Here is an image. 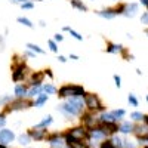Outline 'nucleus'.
<instances>
[{"mask_svg":"<svg viewBox=\"0 0 148 148\" xmlns=\"http://www.w3.org/2000/svg\"><path fill=\"white\" fill-rule=\"evenodd\" d=\"M0 148H6V147H5V145H2V144H0Z\"/></svg>","mask_w":148,"mask_h":148,"instance_id":"51","label":"nucleus"},{"mask_svg":"<svg viewBox=\"0 0 148 148\" xmlns=\"http://www.w3.org/2000/svg\"><path fill=\"white\" fill-rule=\"evenodd\" d=\"M42 89H43V92L47 93V95H55V93H58V89L55 88L52 83H43Z\"/></svg>","mask_w":148,"mask_h":148,"instance_id":"20","label":"nucleus"},{"mask_svg":"<svg viewBox=\"0 0 148 148\" xmlns=\"http://www.w3.org/2000/svg\"><path fill=\"white\" fill-rule=\"evenodd\" d=\"M111 113L114 114V117L117 119V120H121L123 117H125V114H126V111L123 110V108H120V110H113Z\"/></svg>","mask_w":148,"mask_h":148,"instance_id":"30","label":"nucleus"},{"mask_svg":"<svg viewBox=\"0 0 148 148\" xmlns=\"http://www.w3.org/2000/svg\"><path fill=\"white\" fill-rule=\"evenodd\" d=\"M47 46H49V51H51V52H53V53L58 52V43L53 39H49L47 40Z\"/></svg>","mask_w":148,"mask_h":148,"instance_id":"29","label":"nucleus"},{"mask_svg":"<svg viewBox=\"0 0 148 148\" xmlns=\"http://www.w3.org/2000/svg\"><path fill=\"white\" fill-rule=\"evenodd\" d=\"M67 135H70L71 138H76V139H84L86 136H88V132H86L83 127H74Z\"/></svg>","mask_w":148,"mask_h":148,"instance_id":"14","label":"nucleus"},{"mask_svg":"<svg viewBox=\"0 0 148 148\" xmlns=\"http://www.w3.org/2000/svg\"><path fill=\"white\" fill-rule=\"evenodd\" d=\"M27 49L33 51L37 55H45V49H42L39 45H36V43H27Z\"/></svg>","mask_w":148,"mask_h":148,"instance_id":"23","label":"nucleus"},{"mask_svg":"<svg viewBox=\"0 0 148 148\" xmlns=\"http://www.w3.org/2000/svg\"><path fill=\"white\" fill-rule=\"evenodd\" d=\"M5 123H6V120H5V116L2 114V116H0V127H3Z\"/></svg>","mask_w":148,"mask_h":148,"instance_id":"43","label":"nucleus"},{"mask_svg":"<svg viewBox=\"0 0 148 148\" xmlns=\"http://www.w3.org/2000/svg\"><path fill=\"white\" fill-rule=\"evenodd\" d=\"M15 139V133L9 130V129H2L0 130V144L2 145H6L9 142H12Z\"/></svg>","mask_w":148,"mask_h":148,"instance_id":"11","label":"nucleus"},{"mask_svg":"<svg viewBox=\"0 0 148 148\" xmlns=\"http://www.w3.org/2000/svg\"><path fill=\"white\" fill-rule=\"evenodd\" d=\"M12 99H14V98H12L10 95H5V96L0 98V105H5V107H6V105H8V104H9Z\"/></svg>","mask_w":148,"mask_h":148,"instance_id":"33","label":"nucleus"},{"mask_svg":"<svg viewBox=\"0 0 148 148\" xmlns=\"http://www.w3.org/2000/svg\"><path fill=\"white\" fill-rule=\"evenodd\" d=\"M19 6H21V9H24V10H31V9L34 8V2L28 0V2H24V3H21Z\"/></svg>","mask_w":148,"mask_h":148,"instance_id":"32","label":"nucleus"},{"mask_svg":"<svg viewBox=\"0 0 148 148\" xmlns=\"http://www.w3.org/2000/svg\"><path fill=\"white\" fill-rule=\"evenodd\" d=\"M147 101H148V95H147Z\"/></svg>","mask_w":148,"mask_h":148,"instance_id":"53","label":"nucleus"},{"mask_svg":"<svg viewBox=\"0 0 148 148\" xmlns=\"http://www.w3.org/2000/svg\"><path fill=\"white\" fill-rule=\"evenodd\" d=\"M95 14L98 16H101L104 19H113L117 16V12H116V8H105V9H101V10H96Z\"/></svg>","mask_w":148,"mask_h":148,"instance_id":"10","label":"nucleus"},{"mask_svg":"<svg viewBox=\"0 0 148 148\" xmlns=\"http://www.w3.org/2000/svg\"><path fill=\"white\" fill-rule=\"evenodd\" d=\"M47 99H49V95L45 93V92H42V93L34 99V107H36V108H42V107L47 102Z\"/></svg>","mask_w":148,"mask_h":148,"instance_id":"16","label":"nucleus"},{"mask_svg":"<svg viewBox=\"0 0 148 148\" xmlns=\"http://www.w3.org/2000/svg\"><path fill=\"white\" fill-rule=\"evenodd\" d=\"M127 101H129V104L132 107H138L139 105V101H138V98H136V95H135V93H129L127 95Z\"/></svg>","mask_w":148,"mask_h":148,"instance_id":"27","label":"nucleus"},{"mask_svg":"<svg viewBox=\"0 0 148 148\" xmlns=\"http://www.w3.org/2000/svg\"><path fill=\"white\" fill-rule=\"evenodd\" d=\"M6 111L10 113V111H16V110H25V108H30V107H34V102H31L28 98H15L12 99L8 105H6Z\"/></svg>","mask_w":148,"mask_h":148,"instance_id":"5","label":"nucleus"},{"mask_svg":"<svg viewBox=\"0 0 148 148\" xmlns=\"http://www.w3.org/2000/svg\"><path fill=\"white\" fill-rule=\"evenodd\" d=\"M56 59L59 61L61 64H65V62H67V58H65L64 55H58V58H56Z\"/></svg>","mask_w":148,"mask_h":148,"instance_id":"41","label":"nucleus"},{"mask_svg":"<svg viewBox=\"0 0 148 148\" xmlns=\"http://www.w3.org/2000/svg\"><path fill=\"white\" fill-rule=\"evenodd\" d=\"M141 22L144 24V25H148V10L141 15Z\"/></svg>","mask_w":148,"mask_h":148,"instance_id":"36","label":"nucleus"},{"mask_svg":"<svg viewBox=\"0 0 148 148\" xmlns=\"http://www.w3.org/2000/svg\"><path fill=\"white\" fill-rule=\"evenodd\" d=\"M139 12V5L130 2V3H125V10H123V16L126 18H135L136 14Z\"/></svg>","mask_w":148,"mask_h":148,"instance_id":"7","label":"nucleus"},{"mask_svg":"<svg viewBox=\"0 0 148 148\" xmlns=\"http://www.w3.org/2000/svg\"><path fill=\"white\" fill-rule=\"evenodd\" d=\"M139 3H141V5H144V6L147 8V6H148V0H139Z\"/></svg>","mask_w":148,"mask_h":148,"instance_id":"44","label":"nucleus"},{"mask_svg":"<svg viewBox=\"0 0 148 148\" xmlns=\"http://www.w3.org/2000/svg\"><path fill=\"white\" fill-rule=\"evenodd\" d=\"M12 80L15 83L22 82L28 76V67L25 64V55H22L21 58L18 55H14V64H12Z\"/></svg>","mask_w":148,"mask_h":148,"instance_id":"2","label":"nucleus"},{"mask_svg":"<svg viewBox=\"0 0 148 148\" xmlns=\"http://www.w3.org/2000/svg\"><path fill=\"white\" fill-rule=\"evenodd\" d=\"M130 119H132L133 121H144L145 114L139 113V111H133V113H130Z\"/></svg>","mask_w":148,"mask_h":148,"instance_id":"25","label":"nucleus"},{"mask_svg":"<svg viewBox=\"0 0 148 148\" xmlns=\"http://www.w3.org/2000/svg\"><path fill=\"white\" fill-rule=\"evenodd\" d=\"M135 129V125L132 121H121L120 126H119V132L121 133H129V132H133Z\"/></svg>","mask_w":148,"mask_h":148,"instance_id":"17","label":"nucleus"},{"mask_svg":"<svg viewBox=\"0 0 148 148\" xmlns=\"http://www.w3.org/2000/svg\"><path fill=\"white\" fill-rule=\"evenodd\" d=\"M39 25H40L42 28H45V27H46V22H45V21H39Z\"/></svg>","mask_w":148,"mask_h":148,"instance_id":"45","label":"nucleus"},{"mask_svg":"<svg viewBox=\"0 0 148 148\" xmlns=\"http://www.w3.org/2000/svg\"><path fill=\"white\" fill-rule=\"evenodd\" d=\"M68 30H70V27H68V25H65V27H62V31H67V33H68Z\"/></svg>","mask_w":148,"mask_h":148,"instance_id":"46","label":"nucleus"},{"mask_svg":"<svg viewBox=\"0 0 148 148\" xmlns=\"http://www.w3.org/2000/svg\"><path fill=\"white\" fill-rule=\"evenodd\" d=\"M16 21H18L19 24H22L24 27H27V28H33V27H34L33 21H31V19H28L27 16H18V18H16Z\"/></svg>","mask_w":148,"mask_h":148,"instance_id":"24","label":"nucleus"},{"mask_svg":"<svg viewBox=\"0 0 148 148\" xmlns=\"http://www.w3.org/2000/svg\"><path fill=\"white\" fill-rule=\"evenodd\" d=\"M70 5H71V8L77 9L80 12H88V6L83 3V0H70Z\"/></svg>","mask_w":148,"mask_h":148,"instance_id":"19","label":"nucleus"},{"mask_svg":"<svg viewBox=\"0 0 148 148\" xmlns=\"http://www.w3.org/2000/svg\"><path fill=\"white\" fill-rule=\"evenodd\" d=\"M145 34H147V36H148V28H145Z\"/></svg>","mask_w":148,"mask_h":148,"instance_id":"50","label":"nucleus"},{"mask_svg":"<svg viewBox=\"0 0 148 148\" xmlns=\"http://www.w3.org/2000/svg\"><path fill=\"white\" fill-rule=\"evenodd\" d=\"M68 33H70V36L73 37V39H76L77 42H83V36H82V34H80L79 31H76V30H73V28L70 27Z\"/></svg>","mask_w":148,"mask_h":148,"instance_id":"28","label":"nucleus"},{"mask_svg":"<svg viewBox=\"0 0 148 148\" xmlns=\"http://www.w3.org/2000/svg\"><path fill=\"white\" fill-rule=\"evenodd\" d=\"M45 74H46V77H49L51 80L53 79V73H52V70H51V68H46V70H45Z\"/></svg>","mask_w":148,"mask_h":148,"instance_id":"39","label":"nucleus"},{"mask_svg":"<svg viewBox=\"0 0 148 148\" xmlns=\"http://www.w3.org/2000/svg\"><path fill=\"white\" fill-rule=\"evenodd\" d=\"M123 49H125V46H123V45L113 43V42H107L105 52H107V53H111V55H120Z\"/></svg>","mask_w":148,"mask_h":148,"instance_id":"12","label":"nucleus"},{"mask_svg":"<svg viewBox=\"0 0 148 148\" xmlns=\"http://www.w3.org/2000/svg\"><path fill=\"white\" fill-rule=\"evenodd\" d=\"M53 121V119H52V116H46L40 123H37V125L34 126V129H45L46 126H49V125H51V123Z\"/></svg>","mask_w":148,"mask_h":148,"instance_id":"21","label":"nucleus"},{"mask_svg":"<svg viewBox=\"0 0 148 148\" xmlns=\"http://www.w3.org/2000/svg\"><path fill=\"white\" fill-rule=\"evenodd\" d=\"M18 141H19V144H21V145H28V144H30V141H31L30 133H22L21 136L18 138Z\"/></svg>","mask_w":148,"mask_h":148,"instance_id":"26","label":"nucleus"},{"mask_svg":"<svg viewBox=\"0 0 148 148\" xmlns=\"http://www.w3.org/2000/svg\"><path fill=\"white\" fill-rule=\"evenodd\" d=\"M24 55L28 56V58H36V55H37V53H34L33 51H30V49H27V51H24Z\"/></svg>","mask_w":148,"mask_h":148,"instance_id":"37","label":"nucleus"},{"mask_svg":"<svg viewBox=\"0 0 148 148\" xmlns=\"http://www.w3.org/2000/svg\"><path fill=\"white\" fill-rule=\"evenodd\" d=\"M70 59H73V61H79L80 58H79V55H76V53H70V56H68Z\"/></svg>","mask_w":148,"mask_h":148,"instance_id":"42","label":"nucleus"},{"mask_svg":"<svg viewBox=\"0 0 148 148\" xmlns=\"http://www.w3.org/2000/svg\"><path fill=\"white\" fill-rule=\"evenodd\" d=\"M30 136L33 139H36V141H40V139H43L46 136V129H33L30 132Z\"/></svg>","mask_w":148,"mask_h":148,"instance_id":"18","label":"nucleus"},{"mask_svg":"<svg viewBox=\"0 0 148 148\" xmlns=\"http://www.w3.org/2000/svg\"><path fill=\"white\" fill-rule=\"evenodd\" d=\"M53 40H55L56 43L64 42V34H62V33H56V34H53Z\"/></svg>","mask_w":148,"mask_h":148,"instance_id":"34","label":"nucleus"},{"mask_svg":"<svg viewBox=\"0 0 148 148\" xmlns=\"http://www.w3.org/2000/svg\"><path fill=\"white\" fill-rule=\"evenodd\" d=\"M28 89H30L28 84H21V83H18V84L15 86L14 93H15L16 98H28Z\"/></svg>","mask_w":148,"mask_h":148,"instance_id":"13","label":"nucleus"},{"mask_svg":"<svg viewBox=\"0 0 148 148\" xmlns=\"http://www.w3.org/2000/svg\"><path fill=\"white\" fill-rule=\"evenodd\" d=\"M99 126L102 127V130L110 135V133H116L119 130V126L116 125V123H99Z\"/></svg>","mask_w":148,"mask_h":148,"instance_id":"15","label":"nucleus"},{"mask_svg":"<svg viewBox=\"0 0 148 148\" xmlns=\"http://www.w3.org/2000/svg\"><path fill=\"white\" fill-rule=\"evenodd\" d=\"M84 108H86L84 98H67V101L58 107L61 113H64L65 116H73V117L82 116Z\"/></svg>","mask_w":148,"mask_h":148,"instance_id":"1","label":"nucleus"},{"mask_svg":"<svg viewBox=\"0 0 148 148\" xmlns=\"http://www.w3.org/2000/svg\"><path fill=\"white\" fill-rule=\"evenodd\" d=\"M114 2H120V0H114Z\"/></svg>","mask_w":148,"mask_h":148,"instance_id":"52","label":"nucleus"},{"mask_svg":"<svg viewBox=\"0 0 148 148\" xmlns=\"http://www.w3.org/2000/svg\"><path fill=\"white\" fill-rule=\"evenodd\" d=\"M84 104L90 113H98V111H104V104L101 101V98L96 93H86L84 95Z\"/></svg>","mask_w":148,"mask_h":148,"instance_id":"4","label":"nucleus"},{"mask_svg":"<svg viewBox=\"0 0 148 148\" xmlns=\"http://www.w3.org/2000/svg\"><path fill=\"white\" fill-rule=\"evenodd\" d=\"M31 2H43V0H31Z\"/></svg>","mask_w":148,"mask_h":148,"instance_id":"49","label":"nucleus"},{"mask_svg":"<svg viewBox=\"0 0 148 148\" xmlns=\"http://www.w3.org/2000/svg\"><path fill=\"white\" fill-rule=\"evenodd\" d=\"M65 142L70 148H89L88 142H83V139H76V138H71L70 135L65 136Z\"/></svg>","mask_w":148,"mask_h":148,"instance_id":"8","label":"nucleus"},{"mask_svg":"<svg viewBox=\"0 0 148 148\" xmlns=\"http://www.w3.org/2000/svg\"><path fill=\"white\" fill-rule=\"evenodd\" d=\"M42 92H43L42 86H31V88L28 89V98H37Z\"/></svg>","mask_w":148,"mask_h":148,"instance_id":"22","label":"nucleus"},{"mask_svg":"<svg viewBox=\"0 0 148 148\" xmlns=\"http://www.w3.org/2000/svg\"><path fill=\"white\" fill-rule=\"evenodd\" d=\"M147 10H148V6H147Z\"/></svg>","mask_w":148,"mask_h":148,"instance_id":"54","label":"nucleus"},{"mask_svg":"<svg viewBox=\"0 0 148 148\" xmlns=\"http://www.w3.org/2000/svg\"><path fill=\"white\" fill-rule=\"evenodd\" d=\"M68 148H70V147H68Z\"/></svg>","mask_w":148,"mask_h":148,"instance_id":"55","label":"nucleus"},{"mask_svg":"<svg viewBox=\"0 0 148 148\" xmlns=\"http://www.w3.org/2000/svg\"><path fill=\"white\" fill-rule=\"evenodd\" d=\"M88 93L84 90L82 84H64L58 89V96L59 98H84V95Z\"/></svg>","mask_w":148,"mask_h":148,"instance_id":"3","label":"nucleus"},{"mask_svg":"<svg viewBox=\"0 0 148 148\" xmlns=\"http://www.w3.org/2000/svg\"><path fill=\"white\" fill-rule=\"evenodd\" d=\"M3 49H5V37L0 34V52H2Z\"/></svg>","mask_w":148,"mask_h":148,"instance_id":"40","label":"nucleus"},{"mask_svg":"<svg viewBox=\"0 0 148 148\" xmlns=\"http://www.w3.org/2000/svg\"><path fill=\"white\" fill-rule=\"evenodd\" d=\"M144 121L147 123V125H148V116H145V119H144Z\"/></svg>","mask_w":148,"mask_h":148,"instance_id":"47","label":"nucleus"},{"mask_svg":"<svg viewBox=\"0 0 148 148\" xmlns=\"http://www.w3.org/2000/svg\"><path fill=\"white\" fill-rule=\"evenodd\" d=\"M111 142H113V145H114L116 148H123V145H125V144H123L125 141H123L121 138H119V136H114L113 139H111Z\"/></svg>","mask_w":148,"mask_h":148,"instance_id":"31","label":"nucleus"},{"mask_svg":"<svg viewBox=\"0 0 148 148\" xmlns=\"http://www.w3.org/2000/svg\"><path fill=\"white\" fill-rule=\"evenodd\" d=\"M101 148H116V147L113 145V142H111V141H107V142H104L101 145Z\"/></svg>","mask_w":148,"mask_h":148,"instance_id":"38","label":"nucleus"},{"mask_svg":"<svg viewBox=\"0 0 148 148\" xmlns=\"http://www.w3.org/2000/svg\"><path fill=\"white\" fill-rule=\"evenodd\" d=\"M18 2H19V5H21V3H24V2H28V0H18Z\"/></svg>","mask_w":148,"mask_h":148,"instance_id":"48","label":"nucleus"},{"mask_svg":"<svg viewBox=\"0 0 148 148\" xmlns=\"http://www.w3.org/2000/svg\"><path fill=\"white\" fill-rule=\"evenodd\" d=\"M133 132L136 133V136H138V139H139L141 142L148 141V125H144V126L138 125V126H135Z\"/></svg>","mask_w":148,"mask_h":148,"instance_id":"9","label":"nucleus"},{"mask_svg":"<svg viewBox=\"0 0 148 148\" xmlns=\"http://www.w3.org/2000/svg\"><path fill=\"white\" fill-rule=\"evenodd\" d=\"M45 77H46L45 70H42V71H33L30 74V80H28L27 84L30 86V88H31V86H43Z\"/></svg>","mask_w":148,"mask_h":148,"instance_id":"6","label":"nucleus"},{"mask_svg":"<svg viewBox=\"0 0 148 148\" xmlns=\"http://www.w3.org/2000/svg\"><path fill=\"white\" fill-rule=\"evenodd\" d=\"M113 79H114V83H116V88H121V77L119 74H114Z\"/></svg>","mask_w":148,"mask_h":148,"instance_id":"35","label":"nucleus"}]
</instances>
